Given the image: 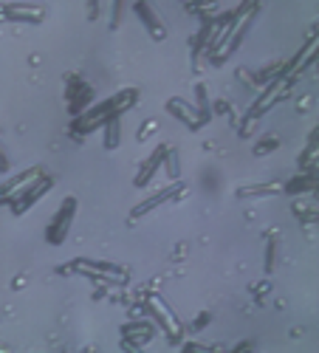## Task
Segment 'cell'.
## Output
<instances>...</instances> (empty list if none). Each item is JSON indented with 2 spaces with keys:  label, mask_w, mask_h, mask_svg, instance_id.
<instances>
[{
  "label": "cell",
  "mask_w": 319,
  "mask_h": 353,
  "mask_svg": "<svg viewBox=\"0 0 319 353\" xmlns=\"http://www.w3.org/2000/svg\"><path fill=\"white\" fill-rule=\"evenodd\" d=\"M40 179V170H28L25 175H23V179H14L12 184H6L3 190H0V201H3V203H9V201H14L17 195H23L28 187H32L34 181Z\"/></svg>",
  "instance_id": "cell-1"
},
{
  "label": "cell",
  "mask_w": 319,
  "mask_h": 353,
  "mask_svg": "<svg viewBox=\"0 0 319 353\" xmlns=\"http://www.w3.org/2000/svg\"><path fill=\"white\" fill-rule=\"evenodd\" d=\"M71 210H74V201H68V207H63V212L56 215V226L51 229V243H60L63 229H68V221H71Z\"/></svg>",
  "instance_id": "cell-2"
},
{
  "label": "cell",
  "mask_w": 319,
  "mask_h": 353,
  "mask_svg": "<svg viewBox=\"0 0 319 353\" xmlns=\"http://www.w3.org/2000/svg\"><path fill=\"white\" fill-rule=\"evenodd\" d=\"M107 147H116V141H119V119H116V116H113V119H107Z\"/></svg>",
  "instance_id": "cell-3"
}]
</instances>
